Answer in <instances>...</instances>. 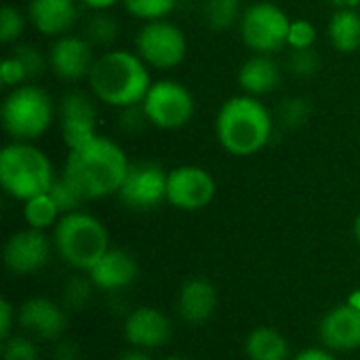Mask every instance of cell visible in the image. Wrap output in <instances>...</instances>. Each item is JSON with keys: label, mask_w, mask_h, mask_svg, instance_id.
<instances>
[{"label": "cell", "mask_w": 360, "mask_h": 360, "mask_svg": "<svg viewBox=\"0 0 360 360\" xmlns=\"http://www.w3.org/2000/svg\"><path fill=\"white\" fill-rule=\"evenodd\" d=\"M131 160L122 146L108 135H97L91 141L68 150L61 175L80 192L84 200H97L118 194Z\"/></svg>", "instance_id": "obj_1"}, {"label": "cell", "mask_w": 360, "mask_h": 360, "mask_svg": "<svg viewBox=\"0 0 360 360\" xmlns=\"http://www.w3.org/2000/svg\"><path fill=\"white\" fill-rule=\"evenodd\" d=\"M91 95L116 110H124L143 101L152 86V74L146 61L127 49H108L103 51L89 74Z\"/></svg>", "instance_id": "obj_2"}, {"label": "cell", "mask_w": 360, "mask_h": 360, "mask_svg": "<svg viewBox=\"0 0 360 360\" xmlns=\"http://www.w3.org/2000/svg\"><path fill=\"white\" fill-rule=\"evenodd\" d=\"M274 122L272 112L259 97L243 93L226 99L219 108L215 116V137L228 154L249 158L270 143Z\"/></svg>", "instance_id": "obj_3"}, {"label": "cell", "mask_w": 360, "mask_h": 360, "mask_svg": "<svg viewBox=\"0 0 360 360\" xmlns=\"http://www.w3.org/2000/svg\"><path fill=\"white\" fill-rule=\"evenodd\" d=\"M51 158L30 141H11L0 152V186L2 190L25 202L51 190L55 181Z\"/></svg>", "instance_id": "obj_4"}, {"label": "cell", "mask_w": 360, "mask_h": 360, "mask_svg": "<svg viewBox=\"0 0 360 360\" xmlns=\"http://www.w3.org/2000/svg\"><path fill=\"white\" fill-rule=\"evenodd\" d=\"M0 120L11 141L34 143L57 120V105L49 91L34 82H25L6 93Z\"/></svg>", "instance_id": "obj_5"}, {"label": "cell", "mask_w": 360, "mask_h": 360, "mask_svg": "<svg viewBox=\"0 0 360 360\" xmlns=\"http://www.w3.org/2000/svg\"><path fill=\"white\" fill-rule=\"evenodd\" d=\"M53 245L68 266L89 272L108 253L110 236L95 215L74 211L61 215L53 228Z\"/></svg>", "instance_id": "obj_6"}, {"label": "cell", "mask_w": 360, "mask_h": 360, "mask_svg": "<svg viewBox=\"0 0 360 360\" xmlns=\"http://www.w3.org/2000/svg\"><path fill=\"white\" fill-rule=\"evenodd\" d=\"M291 17L274 2L262 0L245 8L238 30L245 46L257 55H276L287 46Z\"/></svg>", "instance_id": "obj_7"}, {"label": "cell", "mask_w": 360, "mask_h": 360, "mask_svg": "<svg viewBox=\"0 0 360 360\" xmlns=\"http://www.w3.org/2000/svg\"><path fill=\"white\" fill-rule=\"evenodd\" d=\"M148 122L160 131H177L190 124L196 112L192 91L179 80L162 78L152 82L148 95L141 101Z\"/></svg>", "instance_id": "obj_8"}, {"label": "cell", "mask_w": 360, "mask_h": 360, "mask_svg": "<svg viewBox=\"0 0 360 360\" xmlns=\"http://www.w3.org/2000/svg\"><path fill=\"white\" fill-rule=\"evenodd\" d=\"M135 53L146 61L148 68L175 70L186 61L188 38L184 30L169 19L148 21L137 32Z\"/></svg>", "instance_id": "obj_9"}, {"label": "cell", "mask_w": 360, "mask_h": 360, "mask_svg": "<svg viewBox=\"0 0 360 360\" xmlns=\"http://www.w3.org/2000/svg\"><path fill=\"white\" fill-rule=\"evenodd\" d=\"M167 179L169 171L158 162L137 160L131 162L116 196L131 211H152L160 202H167Z\"/></svg>", "instance_id": "obj_10"}, {"label": "cell", "mask_w": 360, "mask_h": 360, "mask_svg": "<svg viewBox=\"0 0 360 360\" xmlns=\"http://www.w3.org/2000/svg\"><path fill=\"white\" fill-rule=\"evenodd\" d=\"M213 175L198 165H179L169 171L167 202L179 211H200L215 198Z\"/></svg>", "instance_id": "obj_11"}, {"label": "cell", "mask_w": 360, "mask_h": 360, "mask_svg": "<svg viewBox=\"0 0 360 360\" xmlns=\"http://www.w3.org/2000/svg\"><path fill=\"white\" fill-rule=\"evenodd\" d=\"M95 97L82 91H68L57 103V122L61 131V139L68 150H74L93 137L97 131V105Z\"/></svg>", "instance_id": "obj_12"}, {"label": "cell", "mask_w": 360, "mask_h": 360, "mask_svg": "<svg viewBox=\"0 0 360 360\" xmlns=\"http://www.w3.org/2000/svg\"><path fill=\"white\" fill-rule=\"evenodd\" d=\"M95 46L82 34H63L53 38L46 53L51 72L63 82H78L89 78L95 63Z\"/></svg>", "instance_id": "obj_13"}, {"label": "cell", "mask_w": 360, "mask_h": 360, "mask_svg": "<svg viewBox=\"0 0 360 360\" xmlns=\"http://www.w3.org/2000/svg\"><path fill=\"white\" fill-rule=\"evenodd\" d=\"M51 257V240L46 232L25 228L8 236L4 243L2 259L13 274H34L46 266Z\"/></svg>", "instance_id": "obj_14"}, {"label": "cell", "mask_w": 360, "mask_h": 360, "mask_svg": "<svg viewBox=\"0 0 360 360\" xmlns=\"http://www.w3.org/2000/svg\"><path fill=\"white\" fill-rule=\"evenodd\" d=\"M17 323L27 335L42 342H55L68 329V314L49 297H30L19 308Z\"/></svg>", "instance_id": "obj_15"}, {"label": "cell", "mask_w": 360, "mask_h": 360, "mask_svg": "<svg viewBox=\"0 0 360 360\" xmlns=\"http://www.w3.org/2000/svg\"><path fill=\"white\" fill-rule=\"evenodd\" d=\"M80 0H27L25 15L30 25L49 38L70 34L80 17Z\"/></svg>", "instance_id": "obj_16"}, {"label": "cell", "mask_w": 360, "mask_h": 360, "mask_svg": "<svg viewBox=\"0 0 360 360\" xmlns=\"http://www.w3.org/2000/svg\"><path fill=\"white\" fill-rule=\"evenodd\" d=\"M171 321L165 312L152 306L135 308L124 321V338L133 348L156 350L171 340Z\"/></svg>", "instance_id": "obj_17"}, {"label": "cell", "mask_w": 360, "mask_h": 360, "mask_svg": "<svg viewBox=\"0 0 360 360\" xmlns=\"http://www.w3.org/2000/svg\"><path fill=\"white\" fill-rule=\"evenodd\" d=\"M321 342L331 352H352L360 348V308L344 304L325 314L319 327Z\"/></svg>", "instance_id": "obj_18"}, {"label": "cell", "mask_w": 360, "mask_h": 360, "mask_svg": "<svg viewBox=\"0 0 360 360\" xmlns=\"http://www.w3.org/2000/svg\"><path fill=\"white\" fill-rule=\"evenodd\" d=\"M139 274L137 259L124 249H108V253L89 270V281L101 291H118L135 283Z\"/></svg>", "instance_id": "obj_19"}, {"label": "cell", "mask_w": 360, "mask_h": 360, "mask_svg": "<svg viewBox=\"0 0 360 360\" xmlns=\"http://www.w3.org/2000/svg\"><path fill=\"white\" fill-rule=\"evenodd\" d=\"M238 86L245 95L266 97L274 93L283 80V72L274 55H257L253 53L238 68Z\"/></svg>", "instance_id": "obj_20"}, {"label": "cell", "mask_w": 360, "mask_h": 360, "mask_svg": "<svg viewBox=\"0 0 360 360\" xmlns=\"http://www.w3.org/2000/svg\"><path fill=\"white\" fill-rule=\"evenodd\" d=\"M217 308V289L200 276L186 281L179 289L177 312L190 325L207 323Z\"/></svg>", "instance_id": "obj_21"}, {"label": "cell", "mask_w": 360, "mask_h": 360, "mask_svg": "<svg viewBox=\"0 0 360 360\" xmlns=\"http://www.w3.org/2000/svg\"><path fill=\"white\" fill-rule=\"evenodd\" d=\"M327 36L335 51L350 55L360 49V13L356 8H335L327 23Z\"/></svg>", "instance_id": "obj_22"}, {"label": "cell", "mask_w": 360, "mask_h": 360, "mask_svg": "<svg viewBox=\"0 0 360 360\" xmlns=\"http://www.w3.org/2000/svg\"><path fill=\"white\" fill-rule=\"evenodd\" d=\"M245 352L249 360H289V342L274 327H257L247 335Z\"/></svg>", "instance_id": "obj_23"}, {"label": "cell", "mask_w": 360, "mask_h": 360, "mask_svg": "<svg viewBox=\"0 0 360 360\" xmlns=\"http://www.w3.org/2000/svg\"><path fill=\"white\" fill-rule=\"evenodd\" d=\"M120 34V21L110 11H91L82 25V36L93 44L101 49H112V44L118 40Z\"/></svg>", "instance_id": "obj_24"}, {"label": "cell", "mask_w": 360, "mask_h": 360, "mask_svg": "<svg viewBox=\"0 0 360 360\" xmlns=\"http://www.w3.org/2000/svg\"><path fill=\"white\" fill-rule=\"evenodd\" d=\"M23 219H25L27 228L46 232L49 228L57 226V221L61 219V211H59L57 202L53 200V196L49 192H44V194H38L23 202Z\"/></svg>", "instance_id": "obj_25"}, {"label": "cell", "mask_w": 360, "mask_h": 360, "mask_svg": "<svg viewBox=\"0 0 360 360\" xmlns=\"http://www.w3.org/2000/svg\"><path fill=\"white\" fill-rule=\"evenodd\" d=\"M243 6L240 0H205L202 6V19L205 25L211 32H228L236 23H240L243 17Z\"/></svg>", "instance_id": "obj_26"}, {"label": "cell", "mask_w": 360, "mask_h": 360, "mask_svg": "<svg viewBox=\"0 0 360 360\" xmlns=\"http://www.w3.org/2000/svg\"><path fill=\"white\" fill-rule=\"evenodd\" d=\"M312 116V105L306 97H287L278 103L274 120L283 129H300Z\"/></svg>", "instance_id": "obj_27"}, {"label": "cell", "mask_w": 360, "mask_h": 360, "mask_svg": "<svg viewBox=\"0 0 360 360\" xmlns=\"http://www.w3.org/2000/svg\"><path fill=\"white\" fill-rule=\"evenodd\" d=\"M177 2L179 0H122V6L131 17L148 23L167 19L177 8Z\"/></svg>", "instance_id": "obj_28"}, {"label": "cell", "mask_w": 360, "mask_h": 360, "mask_svg": "<svg viewBox=\"0 0 360 360\" xmlns=\"http://www.w3.org/2000/svg\"><path fill=\"white\" fill-rule=\"evenodd\" d=\"M27 23H30L27 15L21 8H17L13 4L2 6V11H0V42L17 44V40L23 36Z\"/></svg>", "instance_id": "obj_29"}, {"label": "cell", "mask_w": 360, "mask_h": 360, "mask_svg": "<svg viewBox=\"0 0 360 360\" xmlns=\"http://www.w3.org/2000/svg\"><path fill=\"white\" fill-rule=\"evenodd\" d=\"M287 70L297 78H310L321 70V55L316 49H289Z\"/></svg>", "instance_id": "obj_30"}, {"label": "cell", "mask_w": 360, "mask_h": 360, "mask_svg": "<svg viewBox=\"0 0 360 360\" xmlns=\"http://www.w3.org/2000/svg\"><path fill=\"white\" fill-rule=\"evenodd\" d=\"M49 194L53 196V200L57 202L61 215L65 213H74V211H80V205L84 202V198L80 196V192L63 177V175H57Z\"/></svg>", "instance_id": "obj_31"}, {"label": "cell", "mask_w": 360, "mask_h": 360, "mask_svg": "<svg viewBox=\"0 0 360 360\" xmlns=\"http://www.w3.org/2000/svg\"><path fill=\"white\" fill-rule=\"evenodd\" d=\"M11 55H15V57L23 63L30 82H34V78H38V76L49 68V57H46L42 51H38L36 46H32V44H19V42H17V44L13 46Z\"/></svg>", "instance_id": "obj_32"}, {"label": "cell", "mask_w": 360, "mask_h": 360, "mask_svg": "<svg viewBox=\"0 0 360 360\" xmlns=\"http://www.w3.org/2000/svg\"><path fill=\"white\" fill-rule=\"evenodd\" d=\"M316 27L310 19H291L287 49H312L316 42Z\"/></svg>", "instance_id": "obj_33"}, {"label": "cell", "mask_w": 360, "mask_h": 360, "mask_svg": "<svg viewBox=\"0 0 360 360\" xmlns=\"http://www.w3.org/2000/svg\"><path fill=\"white\" fill-rule=\"evenodd\" d=\"M2 359L4 360H38V348L30 338L11 335L2 340Z\"/></svg>", "instance_id": "obj_34"}, {"label": "cell", "mask_w": 360, "mask_h": 360, "mask_svg": "<svg viewBox=\"0 0 360 360\" xmlns=\"http://www.w3.org/2000/svg\"><path fill=\"white\" fill-rule=\"evenodd\" d=\"M0 82H2V86H6V89H15V86H19V84L30 82L23 63H21L15 55H11V53H8V55L2 59V63H0Z\"/></svg>", "instance_id": "obj_35"}, {"label": "cell", "mask_w": 360, "mask_h": 360, "mask_svg": "<svg viewBox=\"0 0 360 360\" xmlns=\"http://www.w3.org/2000/svg\"><path fill=\"white\" fill-rule=\"evenodd\" d=\"M118 122H120V129H124L127 133H139L150 124L141 103L120 110V120Z\"/></svg>", "instance_id": "obj_36"}, {"label": "cell", "mask_w": 360, "mask_h": 360, "mask_svg": "<svg viewBox=\"0 0 360 360\" xmlns=\"http://www.w3.org/2000/svg\"><path fill=\"white\" fill-rule=\"evenodd\" d=\"M15 319H17V312H15L13 304L8 300H0V340L11 338V329H13Z\"/></svg>", "instance_id": "obj_37"}, {"label": "cell", "mask_w": 360, "mask_h": 360, "mask_svg": "<svg viewBox=\"0 0 360 360\" xmlns=\"http://www.w3.org/2000/svg\"><path fill=\"white\" fill-rule=\"evenodd\" d=\"M293 360H338L329 348H308L300 352Z\"/></svg>", "instance_id": "obj_38"}, {"label": "cell", "mask_w": 360, "mask_h": 360, "mask_svg": "<svg viewBox=\"0 0 360 360\" xmlns=\"http://www.w3.org/2000/svg\"><path fill=\"white\" fill-rule=\"evenodd\" d=\"M118 2H122V0H80V4L86 6L89 11H110Z\"/></svg>", "instance_id": "obj_39"}, {"label": "cell", "mask_w": 360, "mask_h": 360, "mask_svg": "<svg viewBox=\"0 0 360 360\" xmlns=\"http://www.w3.org/2000/svg\"><path fill=\"white\" fill-rule=\"evenodd\" d=\"M116 360H154L150 354L141 352V350H129L124 354H120Z\"/></svg>", "instance_id": "obj_40"}, {"label": "cell", "mask_w": 360, "mask_h": 360, "mask_svg": "<svg viewBox=\"0 0 360 360\" xmlns=\"http://www.w3.org/2000/svg\"><path fill=\"white\" fill-rule=\"evenodd\" d=\"M331 2L335 8H356L360 4V0H327Z\"/></svg>", "instance_id": "obj_41"}, {"label": "cell", "mask_w": 360, "mask_h": 360, "mask_svg": "<svg viewBox=\"0 0 360 360\" xmlns=\"http://www.w3.org/2000/svg\"><path fill=\"white\" fill-rule=\"evenodd\" d=\"M354 238H356V243L360 245V213L356 215V219H354Z\"/></svg>", "instance_id": "obj_42"}, {"label": "cell", "mask_w": 360, "mask_h": 360, "mask_svg": "<svg viewBox=\"0 0 360 360\" xmlns=\"http://www.w3.org/2000/svg\"><path fill=\"white\" fill-rule=\"evenodd\" d=\"M169 360H184V359H177V356H175V359H169Z\"/></svg>", "instance_id": "obj_43"}, {"label": "cell", "mask_w": 360, "mask_h": 360, "mask_svg": "<svg viewBox=\"0 0 360 360\" xmlns=\"http://www.w3.org/2000/svg\"><path fill=\"white\" fill-rule=\"evenodd\" d=\"M202 2H205V0H202Z\"/></svg>", "instance_id": "obj_44"}]
</instances>
